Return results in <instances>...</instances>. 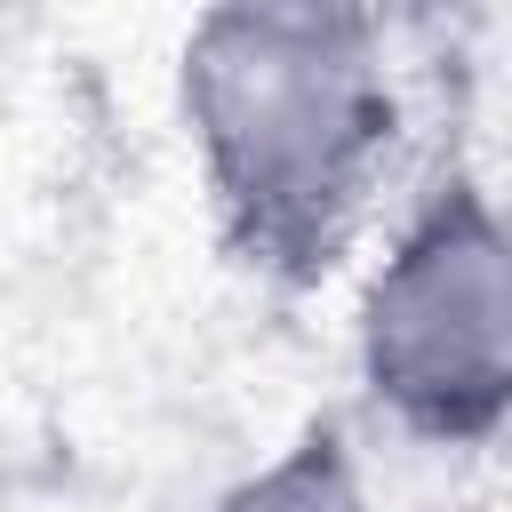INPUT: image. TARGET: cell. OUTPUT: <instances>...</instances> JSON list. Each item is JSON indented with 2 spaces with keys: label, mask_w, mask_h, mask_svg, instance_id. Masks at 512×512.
Listing matches in <instances>:
<instances>
[{
  "label": "cell",
  "mask_w": 512,
  "mask_h": 512,
  "mask_svg": "<svg viewBox=\"0 0 512 512\" xmlns=\"http://www.w3.org/2000/svg\"><path fill=\"white\" fill-rule=\"evenodd\" d=\"M360 376L408 432L480 448L512 400V248L472 168H448L392 232L360 296Z\"/></svg>",
  "instance_id": "obj_2"
},
{
  "label": "cell",
  "mask_w": 512,
  "mask_h": 512,
  "mask_svg": "<svg viewBox=\"0 0 512 512\" xmlns=\"http://www.w3.org/2000/svg\"><path fill=\"white\" fill-rule=\"evenodd\" d=\"M176 96L224 240L256 272H320L360 224L400 128L376 16L208 8L184 32Z\"/></svg>",
  "instance_id": "obj_1"
},
{
  "label": "cell",
  "mask_w": 512,
  "mask_h": 512,
  "mask_svg": "<svg viewBox=\"0 0 512 512\" xmlns=\"http://www.w3.org/2000/svg\"><path fill=\"white\" fill-rule=\"evenodd\" d=\"M208 512H376V504L360 488V464H352L344 432L336 424H312L296 448H280L248 480H232Z\"/></svg>",
  "instance_id": "obj_3"
}]
</instances>
